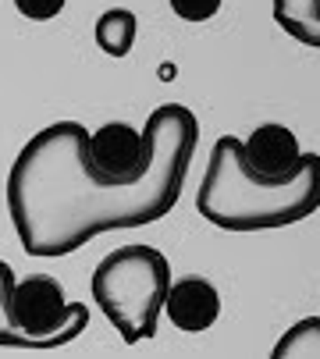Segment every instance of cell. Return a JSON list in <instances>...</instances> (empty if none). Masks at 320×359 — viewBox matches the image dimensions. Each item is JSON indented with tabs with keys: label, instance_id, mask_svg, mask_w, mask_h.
<instances>
[{
	"label": "cell",
	"instance_id": "10",
	"mask_svg": "<svg viewBox=\"0 0 320 359\" xmlns=\"http://www.w3.org/2000/svg\"><path fill=\"white\" fill-rule=\"evenodd\" d=\"M274 359H320V317H306L292 324L278 338Z\"/></svg>",
	"mask_w": 320,
	"mask_h": 359
},
{
	"label": "cell",
	"instance_id": "6",
	"mask_svg": "<svg viewBox=\"0 0 320 359\" xmlns=\"http://www.w3.org/2000/svg\"><path fill=\"white\" fill-rule=\"evenodd\" d=\"M246 149V164L253 171L256 182L263 185H281L288 182L299 164H302V149L295 142V135L285 125H260L253 128V135L242 142Z\"/></svg>",
	"mask_w": 320,
	"mask_h": 359
},
{
	"label": "cell",
	"instance_id": "8",
	"mask_svg": "<svg viewBox=\"0 0 320 359\" xmlns=\"http://www.w3.org/2000/svg\"><path fill=\"white\" fill-rule=\"evenodd\" d=\"M274 22L292 39L320 50V0H274Z\"/></svg>",
	"mask_w": 320,
	"mask_h": 359
},
{
	"label": "cell",
	"instance_id": "9",
	"mask_svg": "<svg viewBox=\"0 0 320 359\" xmlns=\"http://www.w3.org/2000/svg\"><path fill=\"white\" fill-rule=\"evenodd\" d=\"M135 15L125 11V8H111V11H103L96 18V43L103 54H111V57H125L132 43H135Z\"/></svg>",
	"mask_w": 320,
	"mask_h": 359
},
{
	"label": "cell",
	"instance_id": "13",
	"mask_svg": "<svg viewBox=\"0 0 320 359\" xmlns=\"http://www.w3.org/2000/svg\"><path fill=\"white\" fill-rule=\"evenodd\" d=\"M65 4H68V0H15V8H18L25 18H32V22L58 18V15L65 11Z\"/></svg>",
	"mask_w": 320,
	"mask_h": 359
},
{
	"label": "cell",
	"instance_id": "5",
	"mask_svg": "<svg viewBox=\"0 0 320 359\" xmlns=\"http://www.w3.org/2000/svg\"><path fill=\"white\" fill-rule=\"evenodd\" d=\"M149 161H153L149 125L139 132L125 121H111V125L96 128L86 142V164L96 185H132L146 175Z\"/></svg>",
	"mask_w": 320,
	"mask_h": 359
},
{
	"label": "cell",
	"instance_id": "2",
	"mask_svg": "<svg viewBox=\"0 0 320 359\" xmlns=\"http://www.w3.org/2000/svg\"><path fill=\"white\" fill-rule=\"evenodd\" d=\"M320 207V157L302 153L299 171L281 185H263L246 164L242 139L221 135L213 142L196 210L225 231H271L309 217Z\"/></svg>",
	"mask_w": 320,
	"mask_h": 359
},
{
	"label": "cell",
	"instance_id": "7",
	"mask_svg": "<svg viewBox=\"0 0 320 359\" xmlns=\"http://www.w3.org/2000/svg\"><path fill=\"white\" fill-rule=\"evenodd\" d=\"M164 313L178 331L199 334L206 327L218 324L221 317V295L206 278H182L168 288L164 295Z\"/></svg>",
	"mask_w": 320,
	"mask_h": 359
},
{
	"label": "cell",
	"instance_id": "11",
	"mask_svg": "<svg viewBox=\"0 0 320 359\" xmlns=\"http://www.w3.org/2000/svg\"><path fill=\"white\" fill-rule=\"evenodd\" d=\"M11 292H15V274L11 267L0 260V345L8 348H36V341L29 334H22L11 320Z\"/></svg>",
	"mask_w": 320,
	"mask_h": 359
},
{
	"label": "cell",
	"instance_id": "3",
	"mask_svg": "<svg viewBox=\"0 0 320 359\" xmlns=\"http://www.w3.org/2000/svg\"><path fill=\"white\" fill-rule=\"evenodd\" d=\"M168 288V256H160L153 245H121L107 252L93 271V299L128 345L156 334Z\"/></svg>",
	"mask_w": 320,
	"mask_h": 359
},
{
	"label": "cell",
	"instance_id": "4",
	"mask_svg": "<svg viewBox=\"0 0 320 359\" xmlns=\"http://www.w3.org/2000/svg\"><path fill=\"white\" fill-rule=\"evenodd\" d=\"M11 320L22 334L36 341V348H58V345L75 341L86 331L89 310L82 302H65L58 278L29 274L25 281H15Z\"/></svg>",
	"mask_w": 320,
	"mask_h": 359
},
{
	"label": "cell",
	"instance_id": "12",
	"mask_svg": "<svg viewBox=\"0 0 320 359\" xmlns=\"http://www.w3.org/2000/svg\"><path fill=\"white\" fill-rule=\"evenodd\" d=\"M171 11L185 22H206L221 11V0H171Z\"/></svg>",
	"mask_w": 320,
	"mask_h": 359
},
{
	"label": "cell",
	"instance_id": "1",
	"mask_svg": "<svg viewBox=\"0 0 320 359\" xmlns=\"http://www.w3.org/2000/svg\"><path fill=\"white\" fill-rule=\"evenodd\" d=\"M146 125L153 128V161L132 185H96L89 178V132L79 121L46 125L22 146L8 175V210L29 256H68L103 231L142 228L175 210L199 121L189 107L164 104Z\"/></svg>",
	"mask_w": 320,
	"mask_h": 359
}]
</instances>
